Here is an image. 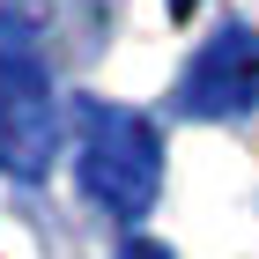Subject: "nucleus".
I'll list each match as a JSON object with an SVG mask.
<instances>
[{
	"instance_id": "nucleus-4",
	"label": "nucleus",
	"mask_w": 259,
	"mask_h": 259,
	"mask_svg": "<svg viewBox=\"0 0 259 259\" xmlns=\"http://www.w3.org/2000/svg\"><path fill=\"white\" fill-rule=\"evenodd\" d=\"M119 259H170V252H163V244H126Z\"/></svg>"
},
{
	"instance_id": "nucleus-3",
	"label": "nucleus",
	"mask_w": 259,
	"mask_h": 259,
	"mask_svg": "<svg viewBox=\"0 0 259 259\" xmlns=\"http://www.w3.org/2000/svg\"><path fill=\"white\" fill-rule=\"evenodd\" d=\"M178 104L193 119H244L259 104V37L244 22L215 30V37L193 52V67H185V81H178Z\"/></svg>"
},
{
	"instance_id": "nucleus-1",
	"label": "nucleus",
	"mask_w": 259,
	"mask_h": 259,
	"mask_svg": "<svg viewBox=\"0 0 259 259\" xmlns=\"http://www.w3.org/2000/svg\"><path fill=\"white\" fill-rule=\"evenodd\" d=\"M74 134H81V193L111 222H141L163 185V134L141 111L104 104V97H81Z\"/></svg>"
},
{
	"instance_id": "nucleus-5",
	"label": "nucleus",
	"mask_w": 259,
	"mask_h": 259,
	"mask_svg": "<svg viewBox=\"0 0 259 259\" xmlns=\"http://www.w3.org/2000/svg\"><path fill=\"white\" fill-rule=\"evenodd\" d=\"M170 15H193V0H170Z\"/></svg>"
},
{
	"instance_id": "nucleus-2",
	"label": "nucleus",
	"mask_w": 259,
	"mask_h": 259,
	"mask_svg": "<svg viewBox=\"0 0 259 259\" xmlns=\"http://www.w3.org/2000/svg\"><path fill=\"white\" fill-rule=\"evenodd\" d=\"M60 156V104L37 45L22 22L0 15V170L8 178H45Z\"/></svg>"
}]
</instances>
